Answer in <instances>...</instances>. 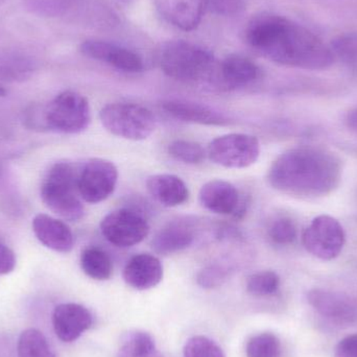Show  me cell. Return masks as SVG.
Wrapping results in <instances>:
<instances>
[{"instance_id":"6da1fadb","label":"cell","mask_w":357,"mask_h":357,"mask_svg":"<svg viewBox=\"0 0 357 357\" xmlns=\"http://www.w3.org/2000/svg\"><path fill=\"white\" fill-rule=\"evenodd\" d=\"M245 42L264 58L284 66L323 70L335 56L318 36L280 15L261 13L248 23Z\"/></svg>"},{"instance_id":"7a4b0ae2","label":"cell","mask_w":357,"mask_h":357,"mask_svg":"<svg viewBox=\"0 0 357 357\" xmlns=\"http://www.w3.org/2000/svg\"><path fill=\"white\" fill-rule=\"evenodd\" d=\"M339 159L326 151L300 148L287 151L271 165V186L285 195L317 197L333 192L341 182Z\"/></svg>"},{"instance_id":"3957f363","label":"cell","mask_w":357,"mask_h":357,"mask_svg":"<svg viewBox=\"0 0 357 357\" xmlns=\"http://www.w3.org/2000/svg\"><path fill=\"white\" fill-rule=\"evenodd\" d=\"M159 64L167 77L181 82H209L216 67L211 52L184 40L163 44Z\"/></svg>"},{"instance_id":"277c9868","label":"cell","mask_w":357,"mask_h":357,"mask_svg":"<svg viewBox=\"0 0 357 357\" xmlns=\"http://www.w3.org/2000/svg\"><path fill=\"white\" fill-rule=\"evenodd\" d=\"M79 176L75 165L59 162L42 183L41 199L46 207L69 222L81 220L85 213L79 193Z\"/></svg>"},{"instance_id":"5b68a950","label":"cell","mask_w":357,"mask_h":357,"mask_svg":"<svg viewBox=\"0 0 357 357\" xmlns=\"http://www.w3.org/2000/svg\"><path fill=\"white\" fill-rule=\"evenodd\" d=\"M100 119L107 131L123 139L142 142L156 128L153 113L142 105L113 102L100 110Z\"/></svg>"},{"instance_id":"8992f818","label":"cell","mask_w":357,"mask_h":357,"mask_svg":"<svg viewBox=\"0 0 357 357\" xmlns=\"http://www.w3.org/2000/svg\"><path fill=\"white\" fill-rule=\"evenodd\" d=\"M91 123V109L85 96L75 91L62 92L45 108L46 129L64 134H79Z\"/></svg>"},{"instance_id":"52a82bcc","label":"cell","mask_w":357,"mask_h":357,"mask_svg":"<svg viewBox=\"0 0 357 357\" xmlns=\"http://www.w3.org/2000/svg\"><path fill=\"white\" fill-rule=\"evenodd\" d=\"M210 160L226 169H247L259 158L260 144L255 136L233 133L220 136L207 149Z\"/></svg>"},{"instance_id":"ba28073f","label":"cell","mask_w":357,"mask_h":357,"mask_svg":"<svg viewBox=\"0 0 357 357\" xmlns=\"http://www.w3.org/2000/svg\"><path fill=\"white\" fill-rule=\"evenodd\" d=\"M100 231L115 247L131 248L146 239L150 233V225L140 212L121 208L102 218Z\"/></svg>"},{"instance_id":"9c48e42d","label":"cell","mask_w":357,"mask_h":357,"mask_svg":"<svg viewBox=\"0 0 357 357\" xmlns=\"http://www.w3.org/2000/svg\"><path fill=\"white\" fill-rule=\"evenodd\" d=\"M346 234L339 220L326 214L317 216L303 233V245L314 257L335 259L343 251Z\"/></svg>"},{"instance_id":"30bf717a","label":"cell","mask_w":357,"mask_h":357,"mask_svg":"<svg viewBox=\"0 0 357 357\" xmlns=\"http://www.w3.org/2000/svg\"><path fill=\"white\" fill-rule=\"evenodd\" d=\"M117 180L119 169L114 163L105 159H92L79 172V195L87 203H100L114 192Z\"/></svg>"},{"instance_id":"8fae6325","label":"cell","mask_w":357,"mask_h":357,"mask_svg":"<svg viewBox=\"0 0 357 357\" xmlns=\"http://www.w3.org/2000/svg\"><path fill=\"white\" fill-rule=\"evenodd\" d=\"M307 302L320 316L333 324L357 323V297L340 291L314 289L307 293Z\"/></svg>"},{"instance_id":"7c38bea8","label":"cell","mask_w":357,"mask_h":357,"mask_svg":"<svg viewBox=\"0 0 357 357\" xmlns=\"http://www.w3.org/2000/svg\"><path fill=\"white\" fill-rule=\"evenodd\" d=\"M257 65L238 54H231L216 64L208 83L222 90L236 89L249 85L259 77Z\"/></svg>"},{"instance_id":"4fadbf2b","label":"cell","mask_w":357,"mask_h":357,"mask_svg":"<svg viewBox=\"0 0 357 357\" xmlns=\"http://www.w3.org/2000/svg\"><path fill=\"white\" fill-rule=\"evenodd\" d=\"M81 52L92 60L106 63L125 73L144 70V61L133 50L100 40H87L82 43Z\"/></svg>"},{"instance_id":"5bb4252c","label":"cell","mask_w":357,"mask_h":357,"mask_svg":"<svg viewBox=\"0 0 357 357\" xmlns=\"http://www.w3.org/2000/svg\"><path fill=\"white\" fill-rule=\"evenodd\" d=\"M93 323L89 310L81 304L63 303L56 306L52 314L54 333L64 343L77 341Z\"/></svg>"},{"instance_id":"9a60e30c","label":"cell","mask_w":357,"mask_h":357,"mask_svg":"<svg viewBox=\"0 0 357 357\" xmlns=\"http://www.w3.org/2000/svg\"><path fill=\"white\" fill-rule=\"evenodd\" d=\"M159 14L185 31L199 26L206 10L205 0H154Z\"/></svg>"},{"instance_id":"2e32d148","label":"cell","mask_w":357,"mask_h":357,"mask_svg":"<svg viewBox=\"0 0 357 357\" xmlns=\"http://www.w3.org/2000/svg\"><path fill=\"white\" fill-rule=\"evenodd\" d=\"M126 283L137 291H148L157 287L163 279L160 259L151 254L133 256L123 268Z\"/></svg>"},{"instance_id":"e0dca14e","label":"cell","mask_w":357,"mask_h":357,"mask_svg":"<svg viewBox=\"0 0 357 357\" xmlns=\"http://www.w3.org/2000/svg\"><path fill=\"white\" fill-rule=\"evenodd\" d=\"M199 199L205 209L220 215L237 214L241 206L238 190L227 181L212 180L206 183L199 190Z\"/></svg>"},{"instance_id":"ac0fdd59","label":"cell","mask_w":357,"mask_h":357,"mask_svg":"<svg viewBox=\"0 0 357 357\" xmlns=\"http://www.w3.org/2000/svg\"><path fill=\"white\" fill-rule=\"evenodd\" d=\"M163 110L178 121L203 126H228L232 123L229 117L215 109L199 102L183 100H169L162 102Z\"/></svg>"},{"instance_id":"d6986e66","label":"cell","mask_w":357,"mask_h":357,"mask_svg":"<svg viewBox=\"0 0 357 357\" xmlns=\"http://www.w3.org/2000/svg\"><path fill=\"white\" fill-rule=\"evenodd\" d=\"M33 231L38 241L52 251L68 253L75 247L71 229L62 220L40 213L33 220Z\"/></svg>"},{"instance_id":"ffe728a7","label":"cell","mask_w":357,"mask_h":357,"mask_svg":"<svg viewBox=\"0 0 357 357\" xmlns=\"http://www.w3.org/2000/svg\"><path fill=\"white\" fill-rule=\"evenodd\" d=\"M195 239V228L190 220H173L157 233L152 247L156 253L171 255L190 247Z\"/></svg>"},{"instance_id":"44dd1931","label":"cell","mask_w":357,"mask_h":357,"mask_svg":"<svg viewBox=\"0 0 357 357\" xmlns=\"http://www.w3.org/2000/svg\"><path fill=\"white\" fill-rule=\"evenodd\" d=\"M146 188L165 207H177L189 199V189L184 181L171 174L151 176L146 180Z\"/></svg>"},{"instance_id":"7402d4cb","label":"cell","mask_w":357,"mask_h":357,"mask_svg":"<svg viewBox=\"0 0 357 357\" xmlns=\"http://www.w3.org/2000/svg\"><path fill=\"white\" fill-rule=\"evenodd\" d=\"M81 268L88 277L98 281L109 280L113 274L112 260L100 248L90 247L82 252Z\"/></svg>"},{"instance_id":"603a6c76","label":"cell","mask_w":357,"mask_h":357,"mask_svg":"<svg viewBox=\"0 0 357 357\" xmlns=\"http://www.w3.org/2000/svg\"><path fill=\"white\" fill-rule=\"evenodd\" d=\"M117 357H165L152 335L144 331L128 333L117 352Z\"/></svg>"},{"instance_id":"cb8c5ba5","label":"cell","mask_w":357,"mask_h":357,"mask_svg":"<svg viewBox=\"0 0 357 357\" xmlns=\"http://www.w3.org/2000/svg\"><path fill=\"white\" fill-rule=\"evenodd\" d=\"M35 70L33 61L23 56H0V83L26 81Z\"/></svg>"},{"instance_id":"d4e9b609","label":"cell","mask_w":357,"mask_h":357,"mask_svg":"<svg viewBox=\"0 0 357 357\" xmlns=\"http://www.w3.org/2000/svg\"><path fill=\"white\" fill-rule=\"evenodd\" d=\"M17 357H56L41 331L27 329L19 337Z\"/></svg>"},{"instance_id":"484cf974","label":"cell","mask_w":357,"mask_h":357,"mask_svg":"<svg viewBox=\"0 0 357 357\" xmlns=\"http://www.w3.org/2000/svg\"><path fill=\"white\" fill-rule=\"evenodd\" d=\"M280 287V277L273 271H261L248 278L247 291L255 297H266L277 293Z\"/></svg>"},{"instance_id":"4316f807","label":"cell","mask_w":357,"mask_h":357,"mask_svg":"<svg viewBox=\"0 0 357 357\" xmlns=\"http://www.w3.org/2000/svg\"><path fill=\"white\" fill-rule=\"evenodd\" d=\"M245 354L247 357H280V340L273 333H260L248 342Z\"/></svg>"},{"instance_id":"83f0119b","label":"cell","mask_w":357,"mask_h":357,"mask_svg":"<svg viewBox=\"0 0 357 357\" xmlns=\"http://www.w3.org/2000/svg\"><path fill=\"white\" fill-rule=\"evenodd\" d=\"M169 154L185 165H199L205 159V151L197 142L175 140L169 146Z\"/></svg>"},{"instance_id":"f1b7e54d","label":"cell","mask_w":357,"mask_h":357,"mask_svg":"<svg viewBox=\"0 0 357 357\" xmlns=\"http://www.w3.org/2000/svg\"><path fill=\"white\" fill-rule=\"evenodd\" d=\"M184 357H226L222 348L204 335L190 337L183 348Z\"/></svg>"},{"instance_id":"f546056e","label":"cell","mask_w":357,"mask_h":357,"mask_svg":"<svg viewBox=\"0 0 357 357\" xmlns=\"http://www.w3.org/2000/svg\"><path fill=\"white\" fill-rule=\"evenodd\" d=\"M329 47L335 58L346 64L357 65V33H342L331 41Z\"/></svg>"},{"instance_id":"4dcf8cb0","label":"cell","mask_w":357,"mask_h":357,"mask_svg":"<svg viewBox=\"0 0 357 357\" xmlns=\"http://www.w3.org/2000/svg\"><path fill=\"white\" fill-rule=\"evenodd\" d=\"M268 236L277 245H285L294 243L297 237L295 222L285 218L275 220L268 229Z\"/></svg>"},{"instance_id":"1f68e13d","label":"cell","mask_w":357,"mask_h":357,"mask_svg":"<svg viewBox=\"0 0 357 357\" xmlns=\"http://www.w3.org/2000/svg\"><path fill=\"white\" fill-rule=\"evenodd\" d=\"M227 277L228 272L226 268L218 264H211L197 273V282L202 289H216L227 280Z\"/></svg>"},{"instance_id":"d6a6232c","label":"cell","mask_w":357,"mask_h":357,"mask_svg":"<svg viewBox=\"0 0 357 357\" xmlns=\"http://www.w3.org/2000/svg\"><path fill=\"white\" fill-rule=\"evenodd\" d=\"M206 10L218 16H234L245 10L243 0H205Z\"/></svg>"},{"instance_id":"836d02e7","label":"cell","mask_w":357,"mask_h":357,"mask_svg":"<svg viewBox=\"0 0 357 357\" xmlns=\"http://www.w3.org/2000/svg\"><path fill=\"white\" fill-rule=\"evenodd\" d=\"M335 357H357V333L340 341L335 347Z\"/></svg>"},{"instance_id":"e575fe53","label":"cell","mask_w":357,"mask_h":357,"mask_svg":"<svg viewBox=\"0 0 357 357\" xmlns=\"http://www.w3.org/2000/svg\"><path fill=\"white\" fill-rule=\"evenodd\" d=\"M16 266V256L14 252L0 243V275L10 274Z\"/></svg>"},{"instance_id":"d590c367","label":"cell","mask_w":357,"mask_h":357,"mask_svg":"<svg viewBox=\"0 0 357 357\" xmlns=\"http://www.w3.org/2000/svg\"><path fill=\"white\" fill-rule=\"evenodd\" d=\"M346 123H347L348 128L357 132V109L350 111L346 117Z\"/></svg>"},{"instance_id":"8d00e7d4","label":"cell","mask_w":357,"mask_h":357,"mask_svg":"<svg viewBox=\"0 0 357 357\" xmlns=\"http://www.w3.org/2000/svg\"><path fill=\"white\" fill-rule=\"evenodd\" d=\"M6 96V90L3 86L0 85V96Z\"/></svg>"},{"instance_id":"74e56055","label":"cell","mask_w":357,"mask_h":357,"mask_svg":"<svg viewBox=\"0 0 357 357\" xmlns=\"http://www.w3.org/2000/svg\"><path fill=\"white\" fill-rule=\"evenodd\" d=\"M123 1H129V0H123Z\"/></svg>"}]
</instances>
